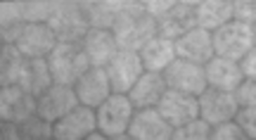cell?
<instances>
[{
    "mask_svg": "<svg viewBox=\"0 0 256 140\" xmlns=\"http://www.w3.org/2000/svg\"><path fill=\"white\" fill-rule=\"evenodd\" d=\"M86 140H112V138H107V136H104V133H100V131H95V133H90Z\"/></svg>",
    "mask_w": 256,
    "mask_h": 140,
    "instance_id": "35",
    "label": "cell"
},
{
    "mask_svg": "<svg viewBox=\"0 0 256 140\" xmlns=\"http://www.w3.org/2000/svg\"><path fill=\"white\" fill-rule=\"evenodd\" d=\"M156 110L174 128H180L185 124L200 119V98L180 93V90H166L162 102L156 104Z\"/></svg>",
    "mask_w": 256,
    "mask_h": 140,
    "instance_id": "11",
    "label": "cell"
},
{
    "mask_svg": "<svg viewBox=\"0 0 256 140\" xmlns=\"http://www.w3.org/2000/svg\"><path fill=\"white\" fill-rule=\"evenodd\" d=\"M238 114H240V102H238V98H235V93L206 88L200 95V119H204L211 126L235 122Z\"/></svg>",
    "mask_w": 256,
    "mask_h": 140,
    "instance_id": "8",
    "label": "cell"
},
{
    "mask_svg": "<svg viewBox=\"0 0 256 140\" xmlns=\"http://www.w3.org/2000/svg\"><path fill=\"white\" fill-rule=\"evenodd\" d=\"M78 104L81 102H78L76 88L52 84L46 93L38 98V116L46 119V122H50V124H57L69 112H74Z\"/></svg>",
    "mask_w": 256,
    "mask_h": 140,
    "instance_id": "10",
    "label": "cell"
},
{
    "mask_svg": "<svg viewBox=\"0 0 256 140\" xmlns=\"http://www.w3.org/2000/svg\"><path fill=\"white\" fill-rule=\"evenodd\" d=\"M114 36L119 40L121 50H130V52H140L150 40L159 36V24L154 17L147 14L145 0L142 2L126 0V12L116 22Z\"/></svg>",
    "mask_w": 256,
    "mask_h": 140,
    "instance_id": "2",
    "label": "cell"
},
{
    "mask_svg": "<svg viewBox=\"0 0 256 140\" xmlns=\"http://www.w3.org/2000/svg\"><path fill=\"white\" fill-rule=\"evenodd\" d=\"M140 57H142L145 72L164 74L166 69L178 60V52H176V40L164 38V36H156L154 40H150V43L140 50Z\"/></svg>",
    "mask_w": 256,
    "mask_h": 140,
    "instance_id": "22",
    "label": "cell"
},
{
    "mask_svg": "<svg viewBox=\"0 0 256 140\" xmlns=\"http://www.w3.org/2000/svg\"><path fill=\"white\" fill-rule=\"evenodd\" d=\"M240 66H242V72H244L247 78H256V48L240 62Z\"/></svg>",
    "mask_w": 256,
    "mask_h": 140,
    "instance_id": "34",
    "label": "cell"
},
{
    "mask_svg": "<svg viewBox=\"0 0 256 140\" xmlns=\"http://www.w3.org/2000/svg\"><path fill=\"white\" fill-rule=\"evenodd\" d=\"M48 66L55 84L72 86V88L92 69L90 60L83 50V43H64V40H60L52 55L48 57Z\"/></svg>",
    "mask_w": 256,
    "mask_h": 140,
    "instance_id": "3",
    "label": "cell"
},
{
    "mask_svg": "<svg viewBox=\"0 0 256 140\" xmlns=\"http://www.w3.org/2000/svg\"><path fill=\"white\" fill-rule=\"evenodd\" d=\"M112 140H136V138H130V136L126 133V136H119V138H112Z\"/></svg>",
    "mask_w": 256,
    "mask_h": 140,
    "instance_id": "36",
    "label": "cell"
},
{
    "mask_svg": "<svg viewBox=\"0 0 256 140\" xmlns=\"http://www.w3.org/2000/svg\"><path fill=\"white\" fill-rule=\"evenodd\" d=\"M48 26L64 43H83L90 34V22L86 17L81 2H69V0H55V10L52 17L48 19Z\"/></svg>",
    "mask_w": 256,
    "mask_h": 140,
    "instance_id": "4",
    "label": "cell"
},
{
    "mask_svg": "<svg viewBox=\"0 0 256 140\" xmlns=\"http://www.w3.org/2000/svg\"><path fill=\"white\" fill-rule=\"evenodd\" d=\"M211 140H252V138L244 133V128L238 122H228L220 124V126H214Z\"/></svg>",
    "mask_w": 256,
    "mask_h": 140,
    "instance_id": "28",
    "label": "cell"
},
{
    "mask_svg": "<svg viewBox=\"0 0 256 140\" xmlns=\"http://www.w3.org/2000/svg\"><path fill=\"white\" fill-rule=\"evenodd\" d=\"M52 0H19V19L24 24H48L52 17Z\"/></svg>",
    "mask_w": 256,
    "mask_h": 140,
    "instance_id": "25",
    "label": "cell"
},
{
    "mask_svg": "<svg viewBox=\"0 0 256 140\" xmlns=\"http://www.w3.org/2000/svg\"><path fill=\"white\" fill-rule=\"evenodd\" d=\"M235 19V0H202L197 2V26L206 31H218Z\"/></svg>",
    "mask_w": 256,
    "mask_h": 140,
    "instance_id": "24",
    "label": "cell"
},
{
    "mask_svg": "<svg viewBox=\"0 0 256 140\" xmlns=\"http://www.w3.org/2000/svg\"><path fill=\"white\" fill-rule=\"evenodd\" d=\"M81 8L90 22V28L114 31L119 17L126 12V0H88L81 2Z\"/></svg>",
    "mask_w": 256,
    "mask_h": 140,
    "instance_id": "23",
    "label": "cell"
},
{
    "mask_svg": "<svg viewBox=\"0 0 256 140\" xmlns=\"http://www.w3.org/2000/svg\"><path fill=\"white\" fill-rule=\"evenodd\" d=\"M211 131H214L211 124L204 119H194L180 128H174V140H211Z\"/></svg>",
    "mask_w": 256,
    "mask_h": 140,
    "instance_id": "27",
    "label": "cell"
},
{
    "mask_svg": "<svg viewBox=\"0 0 256 140\" xmlns=\"http://www.w3.org/2000/svg\"><path fill=\"white\" fill-rule=\"evenodd\" d=\"M52 140H57V138H52Z\"/></svg>",
    "mask_w": 256,
    "mask_h": 140,
    "instance_id": "38",
    "label": "cell"
},
{
    "mask_svg": "<svg viewBox=\"0 0 256 140\" xmlns=\"http://www.w3.org/2000/svg\"><path fill=\"white\" fill-rule=\"evenodd\" d=\"M0 140H22V136H19V124H14V122L0 124Z\"/></svg>",
    "mask_w": 256,
    "mask_h": 140,
    "instance_id": "33",
    "label": "cell"
},
{
    "mask_svg": "<svg viewBox=\"0 0 256 140\" xmlns=\"http://www.w3.org/2000/svg\"><path fill=\"white\" fill-rule=\"evenodd\" d=\"M74 88H76V95H78V102L86 104V107H92V110H98L102 102H107L114 95L107 69H98V66H92Z\"/></svg>",
    "mask_w": 256,
    "mask_h": 140,
    "instance_id": "18",
    "label": "cell"
},
{
    "mask_svg": "<svg viewBox=\"0 0 256 140\" xmlns=\"http://www.w3.org/2000/svg\"><path fill=\"white\" fill-rule=\"evenodd\" d=\"M235 19L256 26V0H235Z\"/></svg>",
    "mask_w": 256,
    "mask_h": 140,
    "instance_id": "29",
    "label": "cell"
},
{
    "mask_svg": "<svg viewBox=\"0 0 256 140\" xmlns=\"http://www.w3.org/2000/svg\"><path fill=\"white\" fill-rule=\"evenodd\" d=\"M107 76H110L112 90L119 95H128L133 90V86L140 81V76L145 74V64L140 52H130V50H119V55L104 66Z\"/></svg>",
    "mask_w": 256,
    "mask_h": 140,
    "instance_id": "7",
    "label": "cell"
},
{
    "mask_svg": "<svg viewBox=\"0 0 256 140\" xmlns=\"http://www.w3.org/2000/svg\"><path fill=\"white\" fill-rule=\"evenodd\" d=\"M38 114V98L17 86H5L0 90V116L2 122L22 124Z\"/></svg>",
    "mask_w": 256,
    "mask_h": 140,
    "instance_id": "13",
    "label": "cell"
},
{
    "mask_svg": "<svg viewBox=\"0 0 256 140\" xmlns=\"http://www.w3.org/2000/svg\"><path fill=\"white\" fill-rule=\"evenodd\" d=\"M83 50L90 60L92 66L98 69H104L114 57L119 55V40L114 36V31H107V28H90V34L83 40Z\"/></svg>",
    "mask_w": 256,
    "mask_h": 140,
    "instance_id": "19",
    "label": "cell"
},
{
    "mask_svg": "<svg viewBox=\"0 0 256 140\" xmlns=\"http://www.w3.org/2000/svg\"><path fill=\"white\" fill-rule=\"evenodd\" d=\"M159 36L178 40L185 34H190L192 28H197V2L192 0H176V8L162 17L159 22Z\"/></svg>",
    "mask_w": 256,
    "mask_h": 140,
    "instance_id": "16",
    "label": "cell"
},
{
    "mask_svg": "<svg viewBox=\"0 0 256 140\" xmlns=\"http://www.w3.org/2000/svg\"><path fill=\"white\" fill-rule=\"evenodd\" d=\"M254 48H256L254 26L242 24L238 19H232L226 26H220L218 31H214V50H216V57L242 62Z\"/></svg>",
    "mask_w": 256,
    "mask_h": 140,
    "instance_id": "5",
    "label": "cell"
},
{
    "mask_svg": "<svg viewBox=\"0 0 256 140\" xmlns=\"http://www.w3.org/2000/svg\"><path fill=\"white\" fill-rule=\"evenodd\" d=\"M60 38L48 24H26L17 40V50L31 60H48L57 48Z\"/></svg>",
    "mask_w": 256,
    "mask_h": 140,
    "instance_id": "14",
    "label": "cell"
},
{
    "mask_svg": "<svg viewBox=\"0 0 256 140\" xmlns=\"http://www.w3.org/2000/svg\"><path fill=\"white\" fill-rule=\"evenodd\" d=\"M254 34H256V26H254Z\"/></svg>",
    "mask_w": 256,
    "mask_h": 140,
    "instance_id": "37",
    "label": "cell"
},
{
    "mask_svg": "<svg viewBox=\"0 0 256 140\" xmlns=\"http://www.w3.org/2000/svg\"><path fill=\"white\" fill-rule=\"evenodd\" d=\"M206 72V81H209V88H216V90H226V93H235L240 86L244 84V72L240 62H232V60H223V57H214L209 64L204 66Z\"/></svg>",
    "mask_w": 256,
    "mask_h": 140,
    "instance_id": "20",
    "label": "cell"
},
{
    "mask_svg": "<svg viewBox=\"0 0 256 140\" xmlns=\"http://www.w3.org/2000/svg\"><path fill=\"white\" fill-rule=\"evenodd\" d=\"M164 78L168 90H180V93L194 95V98H200L209 88L204 66L188 62V60H176L174 64L164 72Z\"/></svg>",
    "mask_w": 256,
    "mask_h": 140,
    "instance_id": "9",
    "label": "cell"
},
{
    "mask_svg": "<svg viewBox=\"0 0 256 140\" xmlns=\"http://www.w3.org/2000/svg\"><path fill=\"white\" fill-rule=\"evenodd\" d=\"M235 98L242 107H256V78H244V84L235 90Z\"/></svg>",
    "mask_w": 256,
    "mask_h": 140,
    "instance_id": "30",
    "label": "cell"
},
{
    "mask_svg": "<svg viewBox=\"0 0 256 140\" xmlns=\"http://www.w3.org/2000/svg\"><path fill=\"white\" fill-rule=\"evenodd\" d=\"M235 122L244 128V133H247L249 138L256 140V107H242Z\"/></svg>",
    "mask_w": 256,
    "mask_h": 140,
    "instance_id": "31",
    "label": "cell"
},
{
    "mask_svg": "<svg viewBox=\"0 0 256 140\" xmlns=\"http://www.w3.org/2000/svg\"><path fill=\"white\" fill-rule=\"evenodd\" d=\"M128 136L136 140H174V126L159 114V110H138Z\"/></svg>",
    "mask_w": 256,
    "mask_h": 140,
    "instance_id": "17",
    "label": "cell"
},
{
    "mask_svg": "<svg viewBox=\"0 0 256 140\" xmlns=\"http://www.w3.org/2000/svg\"><path fill=\"white\" fill-rule=\"evenodd\" d=\"M0 81H2V88L17 86L36 98H40L55 84L48 60L24 57L17 50V46H2V50H0Z\"/></svg>",
    "mask_w": 256,
    "mask_h": 140,
    "instance_id": "1",
    "label": "cell"
},
{
    "mask_svg": "<svg viewBox=\"0 0 256 140\" xmlns=\"http://www.w3.org/2000/svg\"><path fill=\"white\" fill-rule=\"evenodd\" d=\"M19 136H22V140H52L55 138L52 124L40 119L38 114L19 124Z\"/></svg>",
    "mask_w": 256,
    "mask_h": 140,
    "instance_id": "26",
    "label": "cell"
},
{
    "mask_svg": "<svg viewBox=\"0 0 256 140\" xmlns=\"http://www.w3.org/2000/svg\"><path fill=\"white\" fill-rule=\"evenodd\" d=\"M136 107L128 100V95H119L114 93L107 100L98 107V131L104 133L107 138H119V136H126L130 124H133V116H136Z\"/></svg>",
    "mask_w": 256,
    "mask_h": 140,
    "instance_id": "6",
    "label": "cell"
},
{
    "mask_svg": "<svg viewBox=\"0 0 256 140\" xmlns=\"http://www.w3.org/2000/svg\"><path fill=\"white\" fill-rule=\"evenodd\" d=\"M95 131H98V110L86 104H78L64 119L52 124V133L57 140H86Z\"/></svg>",
    "mask_w": 256,
    "mask_h": 140,
    "instance_id": "12",
    "label": "cell"
},
{
    "mask_svg": "<svg viewBox=\"0 0 256 140\" xmlns=\"http://www.w3.org/2000/svg\"><path fill=\"white\" fill-rule=\"evenodd\" d=\"M168 86H166L164 74H154V72H145L140 76V81L133 86V90L128 93V100L133 102L136 110H154L166 95Z\"/></svg>",
    "mask_w": 256,
    "mask_h": 140,
    "instance_id": "21",
    "label": "cell"
},
{
    "mask_svg": "<svg viewBox=\"0 0 256 140\" xmlns=\"http://www.w3.org/2000/svg\"><path fill=\"white\" fill-rule=\"evenodd\" d=\"M145 5H147V14L159 22L176 8V0H145Z\"/></svg>",
    "mask_w": 256,
    "mask_h": 140,
    "instance_id": "32",
    "label": "cell"
},
{
    "mask_svg": "<svg viewBox=\"0 0 256 140\" xmlns=\"http://www.w3.org/2000/svg\"><path fill=\"white\" fill-rule=\"evenodd\" d=\"M176 52H178V60H188V62H194V64L206 66L216 57V50H214V34L206 31V28H192L190 34H185L183 38L176 40Z\"/></svg>",
    "mask_w": 256,
    "mask_h": 140,
    "instance_id": "15",
    "label": "cell"
}]
</instances>
